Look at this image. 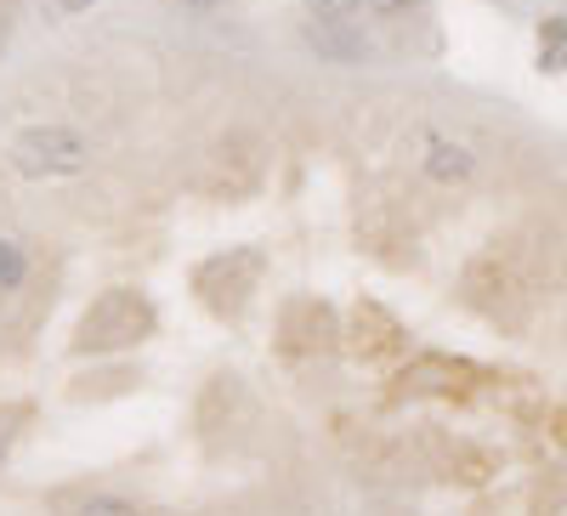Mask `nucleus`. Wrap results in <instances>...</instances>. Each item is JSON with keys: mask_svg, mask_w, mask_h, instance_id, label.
Segmentation results:
<instances>
[{"mask_svg": "<svg viewBox=\"0 0 567 516\" xmlns=\"http://www.w3.org/2000/svg\"><path fill=\"white\" fill-rule=\"evenodd\" d=\"M154 330V307L142 301L136 290H114V296H103L97 307H91L85 318H80V352H114V347H131V341H142Z\"/></svg>", "mask_w": 567, "mask_h": 516, "instance_id": "nucleus-1", "label": "nucleus"}, {"mask_svg": "<svg viewBox=\"0 0 567 516\" xmlns=\"http://www.w3.org/2000/svg\"><path fill=\"white\" fill-rule=\"evenodd\" d=\"M12 165L34 182H52V176H80L91 165V143L69 125H34L12 143Z\"/></svg>", "mask_w": 567, "mask_h": 516, "instance_id": "nucleus-2", "label": "nucleus"}, {"mask_svg": "<svg viewBox=\"0 0 567 516\" xmlns=\"http://www.w3.org/2000/svg\"><path fill=\"white\" fill-rule=\"evenodd\" d=\"M471 171H477V159H471L460 143H449V136H432V143H425V176L432 182L460 187V182H471Z\"/></svg>", "mask_w": 567, "mask_h": 516, "instance_id": "nucleus-3", "label": "nucleus"}, {"mask_svg": "<svg viewBox=\"0 0 567 516\" xmlns=\"http://www.w3.org/2000/svg\"><path fill=\"white\" fill-rule=\"evenodd\" d=\"M307 40L318 45L323 58H336V63H358V58H363V40H358L352 23H341V18H307Z\"/></svg>", "mask_w": 567, "mask_h": 516, "instance_id": "nucleus-4", "label": "nucleus"}, {"mask_svg": "<svg viewBox=\"0 0 567 516\" xmlns=\"http://www.w3.org/2000/svg\"><path fill=\"white\" fill-rule=\"evenodd\" d=\"M539 69H567V12L561 18H545V29H539Z\"/></svg>", "mask_w": 567, "mask_h": 516, "instance_id": "nucleus-5", "label": "nucleus"}, {"mask_svg": "<svg viewBox=\"0 0 567 516\" xmlns=\"http://www.w3.org/2000/svg\"><path fill=\"white\" fill-rule=\"evenodd\" d=\"M23 272H29L23 250H18L12 239H0V290H18V285H23Z\"/></svg>", "mask_w": 567, "mask_h": 516, "instance_id": "nucleus-6", "label": "nucleus"}, {"mask_svg": "<svg viewBox=\"0 0 567 516\" xmlns=\"http://www.w3.org/2000/svg\"><path fill=\"white\" fill-rule=\"evenodd\" d=\"M74 516H136V505L131 499H114V494H91Z\"/></svg>", "mask_w": 567, "mask_h": 516, "instance_id": "nucleus-7", "label": "nucleus"}, {"mask_svg": "<svg viewBox=\"0 0 567 516\" xmlns=\"http://www.w3.org/2000/svg\"><path fill=\"white\" fill-rule=\"evenodd\" d=\"M358 7H363V0H307V18H341V23H352Z\"/></svg>", "mask_w": 567, "mask_h": 516, "instance_id": "nucleus-8", "label": "nucleus"}, {"mask_svg": "<svg viewBox=\"0 0 567 516\" xmlns=\"http://www.w3.org/2000/svg\"><path fill=\"white\" fill-rule=\"evenodd\" d=\"M369 7H374V12H386V18H392V12H409V7H414V0H369Z\"/></svg>", "mask_w": 567, "mask_h": 516, "instance_id": "nucleus-9", "label": "nucleus"}, {"mask_svg": "<svg viewBox=\"0 0 567 516\" xmlns=\"http://www.w3.org/2000/svg\"><path fill=\"white\" fill-rule=\"evenodd\" d=\"M58 7H63V12H85V7H91V0H58Z\"/></svg>", "mask_w": 567, "mask_h": 516, "instance_id": "nucleus-10", "label": "nucleus"}, {"mask_svg": "<svg viewBox=\"0 0 567 516\" xmlns=\"http://www.w3.org/2000/svg\"><path fill=\"white\" fill-rule=\"evenodd\" d=\"M182 7H199L205 12V7H221V0H182Z\"/></svg>", "mask_w": 567, "mask_h": 516, "instance_id": "nucleus-11", "label": "nucleus"}]
</instances>
